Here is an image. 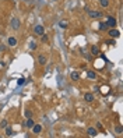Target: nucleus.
<instances>
[{"label": "nucleus", "instance_id": "nucleus-19", "mask_svg": "<svg viewBox=\"0 0 123 138\" xmlns=\"http://www.w3.org/2000/svg\"><path fill=\"white\" fill-rule=\"evenodd\" d=\"M0 127H1V128H6V127H7V120H3V121L0 123Z\"/></svg>", "mask_w": 123, "mask_h": 138}, {"label": "nucleus", "instance_id": "nucleus-3", "mask_svg": "<svg viewBox=\"0 0 123 138\" xmlns=\"http://www.w3.org/2000/svg\"><path fill=\"white\" fill-rule=\"evenodd\" d=\"M34 32H35L36 35H42V33H45V28H44V25H36V27L34 28Z\"/></svg>", "mask_w": 123, "mask_h": 138}, {"label": "nucleus", "instance_id": "nucleus-8", "mask_svg": "<svg viewBox=\"0 0 123 138\" xmlns=\"http://www.w3.org/2000/svg\"><path fill=\"white\" fill-rule=\"evenodd\" d=\"M11 27H13L14 29H18V27H20V21H18L17 18H13V20H11Z\"/></svg>", "mask_w": 123, "mask_h": 138}, {"label": "nucleus", "instance_id": "nucleus-9", "mask_svg": "<svg viewBox=\"0 0 123 138\" xmlns=\"http://www.w3.org/2000/svg\"><path fill=\"white\" fill-rule=\"evenodd\" d=\"M7 43H9V45H10V46H15V45H17V39L11 36V38H9V41H7Z\"/></svg>", "mask_w": 123, "mask_h": 138}, {"label": "nucleus", "instance_id": "nucleus-5", "mask_svg": "<svg viewBox=\"0 0 123 138\" xmlns=\"http://www.w3.org/2000/svg\"><path fill=\"white\" fill-rule=\"evenodd\" d=\"M31 128H32V133H35V134H39L42 131V125H39V124H34Z\"/></svg>", "mask_w": 123, "mask_h": 138}, {"label": "nucleus", "instance_id": "nucleus-12", "mask_svg": "<svg viewBox=\"0 0 123 138\" xmlns=\"http://www.w3.org/2000/svg\"><path fill=\"white\" fill-rule=\"evenodd\" d=\"M87 77H88L90 79H95V78H97V74H95V71H88V73H87Z\"/></svg>", "mask_w": 123, "mask_h": 138}, {"label": "nucleus", "instance_id": "nucleus-21", "mask_svg": "<svg viewBox=\"0 0 123 138\" xmlns=\"http://www.w3.org/2000/svg\"><path fill=\"white\" fill-rule=\"evenodd\" d=\"M31 116H32V112H31V110H27V112H25V117H28V119H30Z\"/></svg>", "mask_w": 123, "mask_h": 138}, {"label": "nucleus", "instance_id": "nucleus-17", "mask_svg": "<svg viewBox=\"0 0 123 138\" xmlns=\"http://www.w3.org/2000/svg\"><path fill=\"white\" fill-rule=\"evenodd\" d=\"M99 53V49H98V46H92V54H98Z\"/></svg>", "mask_w": 123, "mask_h": 138}, {"label": "nucleus", "instance_id": "nucleus-2", "mask_svg": "<svg viewBox=\"0 0 123 138\" xmlns=\"http://www.w3.org/2000/svg\"><path fill=\"white\" fill-rule=\"evenodd\" d=\"M108 33H109V36H110V38H118V36L120 35V32L116 29V28H110Z\"/></svg>", "mask_w": 123, "mask_h": 138}, {"label": "nucleus", "instance_id": "nucleus-15", "mask_svg": "<svg viewBox=\"0 0 123 138\" xmlns=\"http://www.w3.org/2000/svg\"><path fill=\"white\" fill-rule=\"evenodd\" d=\"M99 4L102 7H108L109 6V0H99Z\"/></svg>", "mask_w": 123, "mask_h": 138}, {"label": "nucleus", "instance_id": "nucleus-16", "mask_svg": "<svg viewBox=\"0 0 123 138\" xmlns=\"http://www.w3.org/2000/svg\"><path fill=\"white\" fill-rule=\"evenodd\" d=\"M6 135H7V137H10V135H13V130H11L10 127H6Z\"/></svg>", "mask_w": 123, "mask_h": 138}, {"label": "nucleus", "instance_id": "nucleus-20", "mask_svg": "<svg viewBox=\"0 0 123 138\" xmlns=\"http://www.w3.org/2000/svg\"><path fill=\"white\" fill-rule=\"evenodd\" d=\"M41 36H42V42H48V41H49V38H48V35H45V33H42Z\"/></svg>", "mask_w": 123, "mask_h": 138}, {"label": "nucleus", "instance_id": "nucleus-14", "mask_svg": "<svg viewBox=\"0 0 123 138\" xmlns=\"http://www.w3.org/2000/svg\"><path fill=\"white\" fill-rule=\"evenodd\" d=\"M108 28H109V27L106 25V22H101V24H99V31H106Z\"/></svg>", "mask_w": 123, "mask_h": 138}, {"label": "nucleus", "instance_id": "nucleus-13", "mask_svg": "<svg viewBox=\"0 0 123 138\" xmlns=\"http://www.w3.org/2000/svg\"><path fill=\"white\" fill-rule=\"evenodd\" d=\"M34 124H35V121H34V120H32L31 117H30V119H28V120H27V123H25V125H27L28 128H31V127H32Z\"/></svg>", "mask_w": 123, "mask_h": 138}, {"label": "nucleus", "instance_id": "nucleus-22", "mask_svg": "<svg viewBox=\"0 0 123 138\" xmlns=\"http://www.w3.org/2000/svg\"><path fill=\"white\" fill-rule=\"evenodd\" d=\"M22 84H25V79L24 78H20L18 79V85H22Z\"/></svg>", "mask_w": 123, "mask_h": 138}, {"label": "nucleus", "instance_id": "nucleus-24", "mask_svg": "<svg viewBox=\"0 0 123 138\" xmlns=\"http://www.w3.org/2000/svg\"><path fill=\"white\" fill-rule=\"evenodd\" d=\"M108 45H115V39H109V41H106Z\"/></svg>", "mask_w": 123, "mask_h": 138}, {"label": "nucleus", "instance_id": "nucleus-4", "mask_svg": "<svg viewBox=\"0 0 123 138\" xmlns=\"http://www.w3.org/2000/svg\"><path fill=\"white\" fill-rule=\"evenodd\" d=\"M88 15L91 18H101L102 17V13L101 11H88Z\"/></svg>", "mask_w": 123, "mask_h": 138}, {"label": "nucleus", "instance_id": "nucleus-10", "mask_svg": "<svg viewBox=\"0 0 123 138\" xmlns=\"http://www.w3.org/2000/svg\"><path fill=\"white\" fill-rule=\"evenodd\" d=\"M71 79H73V81H78V79H80V74H78L77 71H73V73H71Z\"/></svg>", "mask_w": 123, "mask_h": 138}, {"label": "nucleus", "instance_id": "nucleus-7", "mask_svg": "<svg viewBox=\"0 0 123 138\" xmlns=\"http://www.w3.org/2000/svg\"><path fill=\"white\" fill-rule=\"evenodd\" d=\"M84 99H85V102H88V103H90V102L94 100V95L88 92V93H85V95H84Z\"/></svg>", "mask_w": 123, "mask_h": 138}, {"label": "nucleus", "instance_id": "nucleus-23", "mask_svg": "<svg viewBox=\"0 0 123 138\" xmlns=\"http://www.w3.org/2000/svg\"><path fill=\"white\" fill-rule=\"evenodd\" d=\"M30 49H36V43H35V42H31Z\"/></svg>", "mask_w": 123, "mask_h": 138}, {"label": "nucleus", "instance_id": "nucleus-18", "mask_svg": "<svg viewBox=\"0 0 123 138\" xmlns=\"http://www.w3.org/2000/svg\"><path fill=\"white\" fill-rule=\"evenodd\" d=\"M115 131H116L118 134H122L123 128H122V127H120V125H116V127H115Z\"/></svg>", "mask_w": 123, "mask_h": 138}, {"label": "nucleus", "instance_id": "nucleus-11", "mask_svg": "<svg viewBox=\"0 0 123 138\" xmlns=\"http://www.w3.org/2000/svg\"><path fill=\"white\" fill-rule=\"evenodd\" d=\"M38 61H39V64H46V57L44 56V54H39Z\"/></svg>", "mask_w": 123, "mask_h": 138}, {"label": "nucleus", "instance_id": "nucleus-6", "mask_svg": "<svg viewBox=\"0 0 123 138\" xmlns=\"http://www.w3.org/2000/svg\"><path fill=\"white\" fill-rule=\"evenodd\" d=\"M87 134H88V135H91V137H95V135L98 134V131H97L94 127H90V128H87Z\"/></svg>", "mask_w": 123, "mask_h": 138}, {"label": "nucleus", "instance_id": "nucleus-1", "mask_svg": "<svg viewBox=\"0 0 123 138\" xmlns=\"http://www.w3.org/2000/svg\"><path fill=\"white\" fill-rule=\"evenodd\" d=\"M116 24H118L116 18H113V17H109V18H108V21H106V25H108V27L115 28V27H116Z\"/></svg>", "mask_w": 123, "mask_h": 138}]
</instances>
